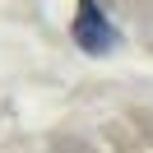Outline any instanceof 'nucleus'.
<instances>
[{"label": "nucleus", "mask_w": 153, "mask_h": 153, "mask_svg": "<svg viewBox=\"0 0 153 153\" xmlns=\"http://www.w3.org/2000/svg\"><path fill=\"white\" fill-rule=\"evenodd\" d=\"M70 37L84 56H111L121 47V28L107 19L97 0H74V19H70Z\"/></svg>", "instance_id": "f257e3e1"}]
</instances>
